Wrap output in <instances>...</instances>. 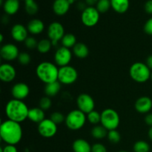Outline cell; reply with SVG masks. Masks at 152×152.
Returning a JSON list of instances; mask_svg holds the SVG:
<instances>
[{
  "instance_id": "6da1fadb",
  "label": "cell",
  "mask_w": 152,
  "mask_h": 152,
  "mask_svg": "<svg viewBox=\"0 0 152 152\" xmlns=\"http://www.w3.org/2000/svg\"><path fill=\"white\" fill-rule=\"evenodd\" d=\"M22 129L20 123L7 120L1 122L0 126V137L7 145H16L22 138Z\"/></svg>"
},
{
  "instance_id": "7a4b0ae2",
  "label": "cell",
  "mask_w": 152,
  "mask_h": 152,
  "mask_svg": "<svg viewBox=\"0 0 152 152\" xmlns=\"http://www.w3.org/2000/svg\"><path fill=\"white\" fill-rule=\"evenodd\" d=\"M29 108L23 100L13 99L7 102L5 106V114L7 120L22 123L28 119Z\"/></svg>"
},
{
  "instance_id": "3957f363",
  "label": "cell",
  "mask_w": 152,
  "mask_h": 152,
  "mask_svg": "<svg viewBox=\"0 0 152 152\" xmlns=\"http://www.w3.org/2000/svg\"><path fill=\"white\" fill-rule=\"evenodd\" d=\"M36 74L42 83L48 84L58 81L59 68L50 62H40L36 68Z\"/></svg>"
},
{
  "instance_id": "277c9868",
  "label": "cell",
  "mask_w": 152,
  "mask_h": 152,
  "mask_svg": "<svg viewBox=\"0 0 152 152\" xmlns=\"http://www.w3.org/2000/svg\"><path fill=\"white\" fill-rule=\"evenodd\" d=\"M129 74L134 81L138 83H144L151 79V72L146 64L137 62L130 67Z\"/></svg>"
},
{
  "instance_id": "5b68a950",
  "label": "cell",
  "mask_w": 152,
  "mask_h": 152,
  "mask_svg": "<svg viewBox=\"0 0 152 152\" xmlns=\"http://www.w3.org/2000/svg\"><path fill=\"white\" fill-rule=\"evenodd\" d=\"M87 116L79 109L72 110L65 117V125L71 131H78L85 126Z\"/></svg>"
},
{
  "instance_id": "8992f818",
  "label": "cell",
  "mask_w": 152,
  "mask_h": 152,
  "mask_svg": "<svg viewBox=\"0 0 152 152\" xmlns=\"http://www.w3.org/2000/svg\"><path fill=\"white\" fill-rule=\"evenodd\" d=\"M120 123V115L115 110L106 108L101 113V125L108 131L116 130Z\"/></svg>"
},
{
  "instance_id": "52a82bcc",
  "label": "cell",
  "mask_w": 152,
  "mask_h": 152,
  "mask_svg": "<svg viewBox=\"0 0 152 152\" xmlns=\"http://www.w3.org/2000/svg\"><path fill=\"white\" fill-rule=\"evenodd\" d=\"M78 79V72L74 67L71 65L61 67L59 68L58 81L62 85L74 84Z\"/></svg>"
},
{
  "instance_id": "ba28073f",
  "label": "cell",
  "mask_w": 152,
  "mask_h": 152,
  "mask_svg": "<svg viewBox=\"0 0 152 152\" xmlns=\"http://www.w3.org/2000/svg\"><path fill=\"white\" fill-rule=\"evenodd\" d=\"M100 13L95 7L87 6L83 11H82L81 21L83 25L88 28H92L97 25L99 20Z\"/></svg>"
},
{
  "instance_id": "9c48e42d",
  "label": "cell",
  "mask_w": 152,
  "mask_h": 152,
  "mask_svg": "<svg viewBox=\"0 0 152 152\" xmlns=\"http://www.w3.org/2000/svg\"><path fill=\"white\" fill-rule=\"evenodd\" d=\"M47 33L48 39L51 41L53 45H56L65 34L63 25L59 22H51L48 28Z\"/></svg>"
},
{
  "instance_id": "30bf717a",
  "label": "cell",
  "mask_w": 152,
  "mask_h": 152,
  "mask_svg": "<svg viewBox=\"0 0 152 152\" xmlns=\"http://www.w3.org/2000/svg\"><path fill=\"white\" fill-rule=\"evenodd\" d=\"M38 132L42 137L51 138L57 132V125L50 118L45 119L38 124Z\"/></svg>"
},
{
  "instance_id": "8fae6325",
  "label": "cell",
  "mask_w": 152,
  "mask_h": 152,
  "mask_svg": "<svg viewBox=\"0 0 152 152\" xmlns=\"http://www.w3.org/2000/svg\"><path fill=\"white\" fill-rule=\"evenodd\" d=\"M78 109L86 114H89L94 110L95 102L91 96L88 94H80L77 99Z\"/></svg>"
},
{
  "instance_id": "7c38bea8",
  "label": "cell",
  "mask_w": 152,
  "mask_h": 152,
  "mask_svg": "<svg viewBox=\"0 0 152 152\" xmlns=\"http://www.w3.org/2000/svg\"><path fill=\"white\" fill-rule=\"evenodd\" d=\"M71 59H72V52L69 48L62 46V47L57 48V50L55 52V64L59 68L69 65Z\"/></svg>"
},
{
  "instance_id": "4fadbf2b",
  "label": "cell",
  "mask_w": 152,
  "mask_h": 152,
  "mask_svg": "<svg viewBox=\"0 0 152 152\" xmlns=\"http://www.w3.org/2000/svg\"><path fill=\"white\" fill-rule=\"evenodd\" d=\"M19 48L17 46L12 43H7L1 47L0 56L4 60L10 62L18 59L19 55Z\"/></svg>"
},
{
  "instance_id": "5bb4252c",
  "label": "cell",
  "mask_w": 152,
  "mask_h": 152,
  "mask_svg": "<svg viewBox=\"0 0 152 152\" xmlns=\"http://www.w3.org/2000/svg\"><path fill=\"white\" fill-rule=\"evenodd\" d=\"M16 71L14 67L9 63H4L0 66V80L6 83L13 81L16 78Z\"/></svg>"
},
{
  "instance_id": "9a60e30c",
  "label": "cell",
  "mask_w": 152,
  "mask_h": 152,
  "mask_svg": "<svg viewBox=\"0 0 152 152\" xmlns=\"http://www.w3.org/2000/svg\"><path fill=\"white\" fill-rule=\"evenodd\" d=\"M30 94V88L26 83H16L11 88V94L13 99L23 100L28 96Z\"/></svg>"
},
{
  "instance_id": "2e32d148",
  "label": "cell",
  "mask_w": 152,
  "mask_h": 152,
  "mask_svg": "<svg viewBox=\"0 0 152 152\" xmlns=\"http://www.w3.org/2000/svg\"><path fill=\"white\" fill-rule=\"evenodd\" d=\"M28 31L27 27L22 24H16L13 25L10 31V35L13 40L17 42H22L28 37Z\"/></svg>"
},
{
  "instance_id": "e0dca14e",
  "label": "cell",
  "mask_w": 152,
  "mask_h": 152,
  "mask_svg": "<svg viewBox=\"0 0 152 152\" xmlns=\"http://www.w3.org/2000/svg\"><path fill=\"white\" fill-rule=\"evenodd\" d=\"M134 108L140 114H148L152 108V99L148 96H141L135 102Z\"/></svg>"
},
{
  "instance_id": "ac0fdd59",
  "label": "cell",
  "mask_w": 152,
  "mask_h": 152,
  "mask_svg": "<svg viewBox=\"0 0 152 152\" xmlns=\"http://www.w3.org/2000/svg\"><path fill=\"white\" fill-rule=\"evenodd\" d=\"M70 4L68 0H54L52 5L53 13L57 16H64L68 12L70 9Z\"/></svg>"
},
{
  "instance_id": "d6986e66",
  "label": "cell",
  "mask_w": 152,
  "mask_h": 152,
  "mask_svg": "<svg viewBox=\"0 0 152 152\" xmlns=\"http://www.w3.org/2000/svg\"><path fill=\"white\" fill-rule=\"evenodd\" d=\"M27 28L30 34H34V35H38L44 31L45 24L40 19H33L28 23Z\"/></svg>"
},
{
  "instance_id": "ffe728a7",
  "label": "cell",
  "mask_w": 152,
  "mask_h": 152,
  "mask_svg": "<svg viewBox=\"0 0 152 152\" xmlns=\"http://www.w3.org/2000/svg\"><path fill=\"white\" fill-rule=\"evenodd\" d=\"M4 13L8 16L14 15L19 11L20 7L19 0H5L2 5Z\"/></svg>"
},
{
  "instance_id": "44dd1931",
  "label": "cell",
  "mask_w": 152,
  "mask_h": 152,
  "mask_svg": "<svg viewBox=\"0 0 152 152\" xmlns=\"http://www.w3.org/2000/svg\"><path fill=\"white\" fill-rule=\"evenodd\" d=\"M28 119L33 123L39 124L45 119V114L44 111L39 107V108H33L29 109Z\"/></svg>"
},
{
  "instance_id": "7402d4cb",
  "label": "cell",
  "mask_w": 152,
  "mask_h": 152,
  "mask_svg": "<svg viewBox=\"0 0 152 152\" xmlns=\"http://www.w3.org/2000/svg\"><path fill=\"white\" fill-rule=\"evenodd\" d=\"M111 7L117 13L123 14L127 12L130 6L129 0H111Z\"/></svg>"
},
{
  "instance_id": "603a6c76",
  "label": "cell",
  "mask_w": 152,
  "mask_h": 152,
  "mask_svg": "<svg viewBox=\"0 0 152 152\" xmlns=\"http://www.w3.org/2000/svg\"><path fill=\"white\" fill-rule=\"evenodd\" d=\"M74 152H91V145L84 139H77L72 145Z\"/></svg>"
},
{
  "instance_id": "cb8c5ba5",
  "label": "cell",
  "mask_w": 152,
  "mask_h": 152,
  "mask_svg": "<svg viewBox=\"0 0 152 152\" xmlns=\"http://www.w3.org/2000/svg\"><path fill=\"white\" fill-rule=\"evenodd\" d=\"M73 53L79 59H85L89 54L88 47L83 42H77L73 48Z\"/></svg>"
},
{
  "instance_id": "d4e9b609",
  "label": "cell",
  "mask_w": 152,
  "mask_h": 152,
  "mask_svg": "<svg viewBox=\"0 0 152 152\" xmlns=\"http://www.w3.org/2000/svg\"><path fill=\"white\" fill-rule=\"evenodd\" d=\"M61 83L59 81L53 82L45 85V94L49 97H53L56 96L61 89Z\"/></svg>"
},
{
  "instance_id": "484cf974",
  "label": "cell",
  "mask_w": 152,
  "mask_h": 152,
  "mask_svg": "<svg viewBox=\"0 0 152 152\" xmlns=\"http://www.w3.org/2000/svg\"><path fill=\"white\" fill-rule=\"evenodd\" d=\"M108 131L102 125H96L91 129V135L96 140L104 139L108 136Z\"/></svg>"
},
{
  "instance_id": "4316f807",
  "label": "cell",
  "mask_w": 152,
  "mask_h": 152,
  "mask_svg": "<svg viewBox=\"0 0 152 152\" xmlns=\"http://www.w3.org/2000/svg\"><path fill=\"white\" fill-rule=\"evenodd\" d=\"M52 46H53V44L49 39H42L38 42L37 49L40 53L45 54L50 51Z\"/></svg>"
},
{
  "instance_id": "83f0119b",
  "label": "cell",
  "mask_w": 152,
  "mask_h": 152,
  "mask_svg": "<svg viewBox=\"0 0 152 152\" xmlns=\"http://www.w3.org/2000/svg\"><path fill=\"white\" fill-rule=\"evenodd\" d=\"M61 43L63 47L69 49H71V48H73L77 43V38H76L75 35H74L73 34H65L61 40Z\"/></svg>"
},
{
  "instance_id": "f1b7e54d",
  "label": "cell",
  "mask_w": 152,
  "mask_h": 152,
  "mask_svg": "<svg viewBox=\"0 0 152 152\" xmlns=\"http://www.w3.org/2000/svg\"><path fill=\"white\" fill-rule=\"evenodd\" d=\"M25 8L28 15L34 16L38 12L39 6L34 0H27L25 1Z\"/></svg>"
},
{
  "instance_id": "f546056e",
  "label": "cell",
  "mask_w": 152,
  "mask_h": 152,
  "mask_svg": "<svg viewBox=\"0 0 152 152\" xmlns=\"http://www.w3.org/2000/svg\"><path fill=\"white\" fill-rule=\"evenodd\" d=\"M87 120L94 126H96L101 123V114L97 111H92L87 114Z\"/></svg>"
},
{
  "instance_id": "4dcf8cb0",
  "label": "cell",
  "mask_w": 152,
  "mask_h": 152,
  "mask_svg": "<svg viewBox=\"0 0 152 152\" xmlns=\"http://www.w3.org/2000/svg\"><path fill=\"white\" fill-rule=\"evenodd\" d=\"M111 7V0H99L96 4V8L99 13H105L109 10Z\"/></svg>"
},
{
  "instance_id": "1f68e13d",
  "label": "cell",
  "mask_w": 152,
  "mask_h": 152,
  "mask_svg": "<svg viewBox=\"0 0 152 152\" xmlns=\"http://www.w3.org/2000/svg\"><path fill=\"white\" fill-rule=\"evenodd\" d=\"M134 152H149L150 145L144 140H139L136 142L133 147Z\"/></svg>"
},
{
  "instance_id": "d6a6232c",
  "label": "cell",
  "mask_w": 152,
  "mask_h": 152,
  "mask_svg": "<svg viewBox=\"0 0 152 152\" xmlns=\"http://www.w3.org/2000/svg\"><path fill=\"white\" fill-rule=\"evenodd\" d=\"M108 139L110 141V142L113 144H117L120 142V140H121V136L119 132L117 130H111L108 131Z\"/></svg>"
},
{
  "instance_id": "836d02e7",
  "label": "cell",
  "mask_w": 152,
  "mask_h": 152,
  "mask_svg": "<svg viewBox=\"0 0 152 152\" xmlns=\"http://www.w3.org/2000/svg\"><path fill=\"white\" fill-rule=\"evenodd\" d=\"M50 119L56 125L61 124L65 121V117L62 113L59 112V111H55V112L52 113L50 114Z\"/></svg>"
},
{
  "instance_id": "e575fe53",
  "label": "cell",
  "mask_w": 152,
  "mask_h": 152,
  "mask_svg": "<svg viewBox=\"0 0 152 152\" xmlns=\"http://www.w3.org/2000/svg\"><path fill=\"white\" fill-rule=\"evenodd\" d=\"M52 105V101L50 99V97L49 96H44L40 99L39 102V106L40 108L43 110V111H46V110L50 109V107Z\"/></svg>"
},
{
  "instance_id": "d590c367",
  "label": "cell",
  "mask_w": 152,
  "mask_h": 152,
  "mask_svg": "<svg viewBox=\"0 0 152 152\" xmlns=\"http://www.w3.org/2000/svg\"><path fill=\"white\" fill-rule=\"evenodd\" d=\"M17 59L19 64L25 66V65H29V63L31 61V55L27 53V52H22V53H19Z\"/></svg>"
},
{
  "instance_id": "8d00e7d4",
  "label": "cell",
  "mask_w": 152,
  "mask_h": 152,
  "mask_svg": "<svg viewBox=\"0 0 152 152\" xmlns=\"http://www.w3.org/2000/svg\"><path fill=\"white\" fill-rule=\"evenodd\" d=\"M25 46L28 49L30 50H34V49L37 48V45H38V42L36 39L34 37H28V38L25 39Z\"/></svg>"
},
{
  "instance_id": "74e56055",
  "label": "cell",
  "mask_w": 152,
  "mask_h": 152,
  "mask_svg": "<svg viewBox=\"0 0 152 152\" xmlns=\"http://www.w3.org/2000/svg\"><path fill=\"white\" fill-rule=\"evenodd\" d=\"M91 152H108L107 148L103 144L95 143L91 146Z\"/></svg>"
},
{
  "instance_id": "f35d334b",
  "label": "cell",
  "mask_w": 152,
  "mask_h": 152,
  "mask_svg": "<svg viewBox=\"0 0 152 152\" xmlns=\"http://www.w3.org/2000/svg\"><path fill=\"white\" fill-rule=\"evenodd\" d=\"M144 31L148 35L152 36V17L145 22L144 25Z\"/></svg>"
},
{
  "instance_id": "ab89813d",
  "label": "cell",
  "mask_w": 152,
  "mask_h": 152,
  "mask_svg": "<svg viewBox=\"0 0 152 152\" xmlns=\"http://www.w3.org/2000/svg\"><path fill=\"white\" fill-rule=\"evenodd\" d=\"M0 152H18L16 145H6L4 147L0 148Z\"/></svg>"
},
{
  "instance_id": "60d3db41",
  "label": "cell",
  "mask_w": 152,
  "mask_h": 152,
  "mask_svg": "<svg viewBox=\"0 0 152 152\" xmlns=\"http://www.w3.org/2000/svg\"><path fill=\"white\" fill-rule=\"evenodd\" d=\"M144 9L148 14H152V0H148L145 2Z\"/></svg>"
},
{
  "instance_id": "b9f144b4",
  "label": "cell",
  "mask_w": 152,
  "mask_h": 152,
  "mask_svg": "<svg viewBox=\"0 0 152 152\" xmlns=\"http://www.w3.org/2000/svg\"><path fill=\"white\" fill-rule=\"evenodd\" d=\"M145 123L147 126L152 127V113H148L145 117Z\"/></svg>"
},
{
  "instance_id": "7bdbcfd3",
  "label": "cell",
  "mask_w": 152,
  "mask_h": 152,
  "mask_svg": "<svg viewBox=\"0 0 152 152\" xmlns=\"http://www.w3.org/2000/svg\"><path fill=\"white\" fill-rule=\"evenodd\" d=\"M86 1V4L88 6H90V7H94L95 4H97V2L99 1V0H85Z\"/></svg>"
},
{
  "instance_id": "ee69618b",
  "label": "cell",
  "mask_w": 152,
  "mask_h": 152,
  "mask_svg": "<svg viewBox=\"0 0 152 152\" xmlns=\"http://www.w3.org/2000/svg\"><path fill=\"white\" fill-rule=\"evenodd\" d=\"M145 64H146L147 66H148L150 69L152 70V55H150V56H148V57H147Z\"/></svg>"
},
{
  "instance_id": "f6af8a7d",
  "label": "cell",
  "mask_w": 152,
  "mask_h": 152,
  "mask_svg": "<svg viewBox=\"0 0 152 152\" xmlns=\"http://www.w3.org/2000/svg\"><path fill=\"white\" fill-rule=\"evenodd\" d=\"M148 138L150 139V140L152 141V127H150L149 130H148Z\"/></svg>"
},
{
  "instance_id": "bcb514c9",
  "label": "cell",
  "mask_w": 152,
  "mask_h": 152,
  "mask_svg": "<svg viewBox=\"0 0 152 152\" xmlns=\"http://www.w3.org/2000/svg\"><path fill=\"white\" fill-rule=\"evenodd\" d=\"M68 1H69L70 4H74V3L76 1H77V0H68Z\"/></svg>"
},
{
  "instance_id": "7dc6e473",
  "label": "cell",
  "mask_w": 152,
  "mask_h": 152,
  "mask_svg": "<svg viewBox=\"0 0 152 152\" xmlns=\"http://www.w3.org/2000/svg\"><path fill=\"white\" fill-rule=\"evenodd\" d=\"M0 37H1V40H0V42H3V34H1V35H0Z\"/></svg>"
},
{
  "instance_id": "c3c4849f",
  "label": "cell",
  "mask_w": 152,
  "mask_h": 152,
  "mask_svg": "<svg viewBox=\"0 0 152 152\" xmlns=\"http://www.w3.org/2000/svg\"><path fill=\"white\" fill-rule=\"evenodd\" d=\"M118 152H129V151H120Z\"/></svg>"
},
{
  "instance_id": "681fc988",
  "label": "cell",
  "mask_w": 152,
  "mask_h": 152,
  "mask_svg": "<svg viewBox=\"0 0 152 152\" xmlns=\"http://www.w3.org/2000/svg\"><path fill=\"white\" fill-rule=\"evenodd\" d=\"M151 80H152V72H151Z\"/></svg>"
},
{
  "instance_id": "f907efd6",
  "label": "cell",
  "mask_w": 152,
  "mask_h": 152,
  "mask_svg": "<svg viewBox=\"0 0 152 152\" xmlns=\"http://www.w3.org/2000/svg\"><path fill=\"white\" fill-rule=\"evenodd\" d=\"M23 1H27V0H23Z\"/></svg>"
}]
</instances>
